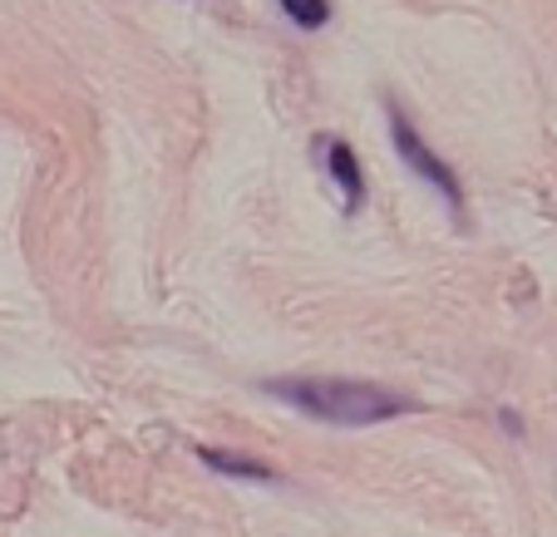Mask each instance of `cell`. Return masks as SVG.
Listing matches in <instances>:
<instances>
[{
    "label": "cell",
    "mask_w": 557,
    "mask_h": 537,
    "mask_svg": "<svg viewBox=\"0 0 557 537\" xmlns=\"http://www.w3.org/2000/svg\"><path fill=\"white\" fill-rule=\"evenodd\" d=\"M272 400L301 410L306 420L336 424V429H366V424L400 420L414 410L410 395H395L375 379H331V375H296V379H267Z\"/></svg>",
    "instance_id": "cell-1"
},
{
    "label": "cell",
    "mask_w": 557,
    "mask_h": 537,
    "mask_svg": "<svg viewBox=\"0 0 557 537\" xmlns=\"http://www.w3.org/2000/svg\"><path fill=\"white\" fill-rule=\"evenodd\" d=\"M385 118H389V143H395L400 163H405V168H410L420 183H430V188L440 192L444 202H449L454 217H463V188H459V178H454V168L440 159V153H434L430 143H424L420 128H414L410 118H405V109L395 104V99L385 104Z\"/></svg>",
    "instance_id": "cell-2"
},
{
    "label": "cell",
    "mask_w": 557,
    "mask_h": 537,
    "mask_svg": "<svg viewBox=\"0 0 557 537\" xmlns=\"http://www.w3.org/2000/svg\"><path fill=\"white\" fill-rule=\"evenodd\" d=\"M321 159H326V173L331 183L341 188V212L346 217H356L360 208H366V173H360V159H356V148L346 143V138H321Z\"/></svg>",
    "instance_id": "cell-3"
},
{
    "label": "cell",
    "mask_w": 557,
    "mask_h": 537,
    "mask_svg": "<svg viewBox=\"0 0 557 537\" xmlns=\"http://www.w3.org/2000/svg\"><path fill=\"white\" fill-rule=\"evenodd\" d=\"M198 459L222 478H243V484H276V469L252 459V453H227L218 444H198Z\"/></svg>",
    "instance_id": "cell-4"
},
{
    "label": "cell",
    "mask_w": 557,
    "mask_h": 537,
    "mask_svg": "<svg viewBox=\"0 0 557 537\" xmlns=\"http://www.w3.org/2000/svg\"><path fill=\"white\" fill-rule=\"evenodd\" d=\"M296 30H321L331 21V0H276Z\"/></svg>",
    "instance_id": "cell-5"
},
{
    "label": "cell",
    "mask_w": 557,
    "mask_h": 537,
    "mask_svg": "<svg viewBox=\"0 0 557 537\" xmlns=\"http://www.w3.org/2000/svg\"><path fill=\"white\" fill-rule=\"evenodd\" d=\"M498 424H504V429H508V434H523V420H518V414H513V410H504V414H498Z\"/></svg>",
    "instance_id": "cell-6"
}]
</instances>
